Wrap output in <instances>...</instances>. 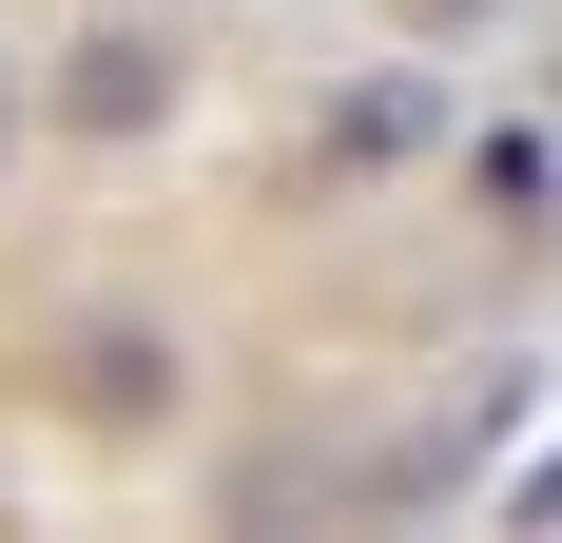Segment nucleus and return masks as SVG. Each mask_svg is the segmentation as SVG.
Wrapping results in <instances>:
<instances>
[{
	"mask_svg": "<svg viewBox=\"0 0 562 543\" xmlns=\"http://www.w3.org/2000/svg\"><path fill=\"white\" fill-rule=\"evenodd\" d=\"M194 98V58H175V20H78V40H58V78H40V117L58 136H156V117Z\"/></svg>",
	"mask_w": 562,
	"mask_h": 543,
	"instance_id": "f257e3e1",
	"label": "nucleus"
},
{
	"mask_svg": "<svg viewBox=\"0 0 562 543\" xmlns=\"http://www.w3.org/2000/svg\"><path fill=\"white\" fill-rule=\"evenodd\" d=\"M175 388H194V350H175V330H136V311H98L78 330V350H58V408H78V428H175Z\"/></svg>",
	"mask_w": 562,
	"mask_h": 543,
	"instance_id": "f03ea898",
	"label": "nucleus"
},
{
	"mask_svg": "<svg viewBox=\"0 0 562 543\" xmlns=\"http://www.w3.org/2000/svg\"><path fill=\"white\" fill-rule=\"evenodd\" d=\"M311 156H330V175H389V156H427V78H349V98L311 117Z\"/></svg>",
	"mask_w": 562,
	"mask_h": 543,
	"instance_id": "7ed1b4c3",
	"label": "nucleus"
},
{
	"mask_svg": "<svg viewBox=\"0 0 562 543\" xmlns=\"http://www.w3.org/2000/svg\"><path fill=\"white\" fill-rule=\"evenodd\" d=\"M465 195H485V214H524V233H562V136H543V117L465 136Z\"/></svg>",
	"mask_w": 562,
	"mask_h": 543,
	"instance_id": "20e7f679",
	"label": "nucleus"
},
{
	"mask_svg": "<svg viewBox=\"0 0 562 543\" xmlns=\"http://www.w3.org/2000/svg\"><path fill=\"white\" fill-rule=\"evenodd\" d=\"M505 524H562V446H543V466H524V486H505Z\"/></svg>",
	"mask_w": 562,
	"mask_h": 543,
	"instance_id": "39448f33",
	"label": "nucleus"
},
{
	"mask_svg": "<svg viewBox=\"0 0 562 543\" xmlns=\"http://www.w3.org/2000/svg\"><path fill=\"white\" fill-rule=\"evenodd\" d=\"M465 20H485V0H407V40H465Z\"/></svg>",
	"mask_w": 562,
	"mask_h": 543,
	"instance_id": "423d86ee",
	"label": "nucleus"
},
{
	"mask_svg": "<svg viewBox=\"0 0 562 543\" xmlns=\"http://www.w3.org/2000/svg\"><path fill=\"white\" fill-rule=\"evenodd\" d=\"M0 156H20V58H0Z\"/></svg>",
	"mask_w": 562,
	"mask_h": 543,
	"instance_id": "0eeeda50",
	"label": "nucleus"
}]
</instances>
